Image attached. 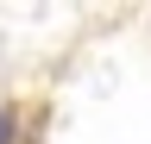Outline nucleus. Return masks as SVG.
Here are the masks:
<instances>
[{"label": "nucleus", "mask_w": 151, "mask_h": 144, "mask_svg": "<svg viewBox=\"0 0 151 144\" xmlns=\"http://www.w3.org/2000/svg\"><path fill=\"white\" fill-rule=\"evenodd\" d=\"M0 144H13V113L0 106Z\"/></svg>", "instance_id": "nucleus-1"}]
</instances>
